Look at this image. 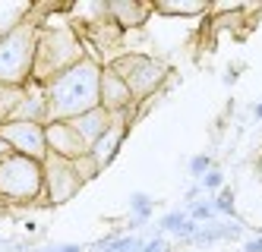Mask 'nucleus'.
Returning <instances> with one entry per match:
<instances>
[{
  "instance_id": "f257e3e1",
  "label": "nucleus",
  "mask_w": 262,
  "mask_h": 252,
  "mask_svg": "<svg viewBox=\"0 0 262 252\" xmlns=\"http://www.w3.org/2000/svg\"><path fill=\"white\" fill-rule=\"evenodd\" d=\"M101 63L82 57L76 66L63 70L45 85L48 123L51 120H76L82 113L101 107Z\"/></svg>"
},
{
  "instance_id": "f03ea898",
  "label": "nucleus",
  "mask_w": 262,
  "mask_h": 252,
  "mask_svg": "<svg viewBox=\"0 0 262 252\" xmlns=\"http://www.w3.org/2000/svg\"><path fill=\"white\" fill-rule=\"evenodd\" d=\"M41 29L23 19L0 32V85H29L35 73V54H38Z\"/></svg>"
},
{
  "instance_id": "7ed1b4c3",
  "label": "nucleus",
  "mask_w": 262,
  "mask_h": 252,
  "mask_svg": "<svg viewBox=\"0 0 262 252\" xmlns=\"http://www.w3.org/2000/svg\"><path fill=\"white\" fill-rule=\"evenodd\" d=\"M82 60V44L76 32L70 29H51L38 35V54H35V73L32 82L48 85L54 76H60L63 70L76 66Z\"/></svg>"
},
{
  "instance_id": "20e7f679",
  "label": "nucleus",
  "mask_w": 262,
  "mask_h": 252,
  "mask_svg": "<svg viewBox=\"0 0 262 252\" xmlns=\"http://www.w3.org/2000/svg\"><path fill=\"white\" fill-rule=\"evenodd\" d=\"M45 196V164L26 158V154H10L0 161V199L32 205Z\"/></svg>"
},
{
  "instance_id": "39448f33",
  "label": "nucleus",
  "mask_w": 262,
  "mask_h": 252,
  "mask_svg": "<svg viewBox=\"0 0 262 252\" xmlns=\"http://www.w3.org/2000/svg\"><path fill=\"white\" fill-rule=\"evenodd\" d=\"M107 66L129 85V91H133L136 101L152 98V95L158 91V85L167 79V73H171L164 60L148 57V54H123V57H117V60H111Z\"/></svg>"
},
{
  "instance_id": "423d86ee",
  "label": "nucleus",
  "mask_w": 262,
  "mask_h": 252,
  "mask_svg": "<svg viewBox=\"0 0 262 252\" xmlns=\"http://www.w3.org/2000/svg\"><path fill=\"white\" fill-rule=\"evenodd\" d=\"M48 123H32V120H7L0 126V139H4L13 154H26L35 161H48V135H45Z\"/></svg>"
},
{
  "instance_id": "0eeeda50",
  "label": "nucleus",
  "mask_w": 262,
  "mask_h": 252,
  "mask_svg": "<svg viewBox=\"0 0 262 252\" xmlns=\"http://www.w3.org/2000/svg\"><path fill=\"white\" fill-rule=\"evenodd\" d=\"M79 186H82V180H79L76 167H73V161L48 154V161H45V192H48V199L54 205H63L79 192Z\"/></svg>"
},
{
  "instance_id": "6e6552de",
  "label": "nucleus",
  "mask_w": 262,
  "mask_h": 252,
  "mask_svg": "<svg viewBox=\"0 0 262 252\" xmlns=\"http://www.w3.org/2000/svg\"><path fill=\"white\" fill-rule=\"evenodd\" d=\"M45 135H48V154H57L63 161H79L89 154V145L70 126V120H51L45 126Z\"/></svg>"
},
{
  "instance_id": "1a4fd4ad",
  "label": "nucleus",
  "mask_w": 262,
  "mask_h": 252,
  "mask_svg": "<svg viewBox=\"0 0 262 252\" xmlns=\"http://www.w3.org/2000/svg\"><path fill=\"white\" fill-rule=\"evenodd\" d=\"M133 104H136V98H133V91H129V85L111 66H104L101 70V107L111 117H120V113H129Z\"/></svg>"
},
{
  "instance_id": "9d476101",
  "label": "nucleus",
  "mask_w": 262,
  "mask_h": 252,
  "mask_svg": "<svg viewBox=\"0 0 262 252\" xmlns=\"http://www.w3.org/2000/svg\"><path fill=\"white\" fill-rule=\"evenodd\" d=\"M126 129H129V113H120V117H114V123H111V129L101 135V139L92 145V158H95V164L104 170L111 161L117 158V151H120V145H123V139H126Z\"/></svg>"
},
{
  "instance_id": "9b49d317",
  "label": "nucleus",
  "mask_w": 262,
  "mask_h": 252,
  "mask_svg": "<svg viewBox=\"0 0 262 252\" xmlns=\"http://www.w3.org/2000/svg\"><path fill=\"white\" fill-rule=\"evenodd\" d=\"M111 123H114V117L104 110V107H95V110H89V113H82V117H76V120H70V126L79 132V139L89 145V151H92V145H95L101 135L111 129Z\"/></svg>"
},
{
  "instance_id": "f8f14e48",
  "label": "nucleus",
  "mask_w": 262,
  "mask_h": 252,
  "mask_svg": "<svg viewBox=\"0 0 262 252\" xmlns=\"http://www.w3.org/2000/svg\"><path fill=\"white\" fill-rule=\"evenodd\" d=\"M155 10L148 4H133V0H114L107 4V19L114 22L117 29H136V26H145V19L152 16Z\"/></svg>"
},
{
  "instance_id": "ddd939ff",
  "label": "nucleus",
  "mask_w": 262,
  "mask_h": 252,
  "mask_svg": "<svg viewBox=\"0 0 262 252\" xmlns=\"http://www.w3.org/2000/svg\"><path fill=\"white\" fill-rule=\"evenodd\" d=\"M129 221H126V227L136 230L142 227V224H148V218H152V211H155V199L148 196V192H142V189H136V192H129Z\"/></svg>"
},
{
  "instance_id": "4468645a",
  "label": "nucleus",
  "mask_w": 262,
  "mask_h": 252,
  "mask_svg": "<svg viewBox=\"0 0 262 252\" xmlns=\"http://www.w3.org/2000/svg\"><path fill=\"white\" fill-rule=\"evenodd\" d=\"M152 10L161 16H202L209 4H202V0H161V4H152Z\"/></svg>"
},
{
  "instance_id": "2eb2a0df",
  "label": "nucleus",
  "mask_w": 262,
  "mask_h": 252,
  "mask_svg": "<svg viewBox=\"0 0 262 252\" xmlns=\"http://www.w3.org/2000/svg\"><path fill=\"white\" fill-rule=\"evenodd\" d=\"M23 98H26V85H0V117H4V123L13 120Z\"/></svg>"
},
{
  "instance_id": "dca6fc26",
  "label": "nucleus",
  "mask_w": 262,
  "mask_h": 252,
  "mask_svg": "<svg viewBox=\"0 0 262 252\" xmlns=\"http://www.w3.org/2000/svg\"><path fill=\"white\" fill-rule=\"evenodd\" d=\"M212 205H215V211L218 215H224L228 221H240V215H237V205H234V189H228L224 186L218 196L212 199Z\"/></svg>"
},
{
  "instance_id": "f3484780",
  "label": "nucleus",
  "mask_w": 262,
  "mask_h": 252,
  "mask_svg": "<svg viewBox=\"0 0 262 252\" xmlns=\"http://www.w3.org/2000/svg\"><path fill=\"white\" fill-rule=\"evenodd\" d=\"M186 218H190V215H186V211H180V208H177V211H167V215L158 218V234H161V237H164V234L174 237L177 230L186 224Z\"/></svg>"
},
{
  "instance_id": "a211bd4d",
  "label": "nucleus",
  "mask_w": 262,
  "mask_h": 252,
  "mask_svg": "<svg viewBox=\"0 0 262 252\" xmlns=\"http://www.w3.org/2000/svg\"><path fill=\"white\" fill-rule=\"evenodd\" d=\"M186 215H190L196 224H212V221L218 218V211H215L212 199H205V202H196V205H190V208H186Z\"/></svg>"
},
{
  "instance_id": "6ab92c4d",
  "label": "nucleus",
  "mask_w": 262,
  "mask_h": 252,
  "mask_svg": "<svg viewBox=\"0 0 262 252\" xmlns=\"http://www.w3.org/2000/svg\"><path fill=\"white\" fill-rule=\"evenodd\" d=\"M215 167V161L209 158V154H193V158H190V164H186V170H190V177L199 183L202 177H205V173H209Z\"/></svg>"
},
{
  "instance_id": "aec40b11",
  "label": "nucleus",
  "mask_w": 262,
  "mask_h": 252,
  "mask_svg": "<svg viewBox=\"0 0 262 252\" xmlns=\"http://www.w3.org/2000/svg\"><path fill=\"white\" fill-rule=\"evenodd\" d=\"M199 186H202V192H215V196H218V192L224 189V173H221L218 167H212V170L199 180Z\"/></svg>"
},
{
  "instance_id": "412c9836",
  "label": "nucleus",
  "mask_w": 262,
  "mask_h": 252,
  "mask_svg": "<svg viewBox=\"0 0 262 252\" xmlns=\"http://www.w3.org/2000/svg\"><path fill=\"white\" fill-rule=\"evenodd\" d=\"M142 252H171V243H167V237H152V240H145Z\"/></svg>"
},
{
  "instance_id": "4be33fe9",
  "label": "nucleus",
  "mask_w": 262,
  "mask_h": 252,
  "mask_svg": "<svg viewBox=\"0 0 262 252\" xmlns=\"http://www.w3.org/2000/svg\"><path fill=\"white\" fill-rule=\"evenodd\" d=\"M240 70H243V63H231L228 70H224V85H234L240 79Z\"/></svg>"
},
{
  "instance_id": "5701e85b",
  "label": "nucleus",
  "mask_w": 262,
  "mask_h": 252,
  "mask_svg": "<svg viewBox=\"0 0 262 252\" xmlns=\"http://www.w3.org/2000/svg\"><path fill=\"white\" fill-rule=\"evenodd\" d=\"M0 249H4V252H26V243L23 240H4V243H0Z\"/></svg>"
},
{
  "instance_id": "b1692460",
  "label": "nucleus",
  "mask_w": 262,
  "mask_h": 252,
  "mask_svg": "<svg viewBox=\"0 0 262 252\" xmlns=\"http://www.w3.org/2000/svg\"><path fill=\"white\" fill-rule=\"evenodd\" d=\"M199 196H202V186H199V183H193L190 189H186V196H183V199H186V208L196 205V202H199Z\"/></svg>"
},
{
  "instance_id": "393cba45",
  "label": "nucleus",
  "mask_w": 262,
  "mask_h": 252,
  "mask_svg": "<svg viewBox=\"0 0 262 252\" xmlns=\"http://www.w3.org/2000/svg\"><path fill=\"white\" fill-rule=\"evenodd\" d=\"M54 252H89V246H82V243H57Z\"/></svg>"
},
{
  "instance_id": "a878e982",
  "label": "nucleus",
  "mask_w": 262,
  "mask_h": 252,
  "mask_svg": "<svg viewBox=\"0 0 262 252\" xmlns=\"http://www.w3.org/2000/svg\"><path fill=\"white\" fill-rule=\"evenodd\" d=\"M243 252H262V240L256 237V240H247L243 243Z\"/></svg>"
},
{
  "instance_id": "bb28decb",
  "label": "nucleus",
  "mask_w": 262,
  "mask_h": 252,
  "mask_svg": "<svg viewBox=\"0 0 262 252\" xmlns=\"http://www.w3.org/2000/svg\"><path fill=\"white\" fill-rule=\"evenodd\" d=\"M10 154H13V148H10L4 139H0V161H4V158H10Z\"/></svg>"
},
{
  "instance_id": "cd10ccee",
  "label": "nucleus",
  "mask_w": 262,
  "mask_h": 252,
  "mask_svg": "<svg viewBox=\"0 0 262 252\" xmlns=\"http://www.w3.org/2000/svg\"><path fill=\"white\" fill-rule=\"evenodd\" d=\"M253 117H256V120H262V98L253 104Z\"/></svg>"
},
{
  "instance_id": "c85d7f7f",
  "label": "nucleus",
  "mask_w": 262,
  "mask_h": 252,
  "mask_svg": "<svg viewBox=\"0 0 262 252\" xmlns=\"http://www.w3.org/2000/svg\"><path fill=\"white\" fill-rule=\"evenodd\" d=\"M32 252H54V246H38V249H32Z\"/></svg>"
},
{
  "instance_id": "c756f323",
  "label": "nucleus",
  "mask_w": 262,
  "mask_h": 252,
  "mask_svg": "<svg viewBox=\"0 0 262 252\" xmlns=\"http://www.w3.org/2000/svg\"><path fill=\"white\" fill-rule=\"evenodd\" d=\"M259 173H262V158H259Z\"/></svg>"
},
{
  "instance_id": "7c9ffc66",
  "label": "nucleus",
  "mask_w": 262,
  "mask_h": 252,
  "mask_svg": "<svg viewBox=\"0 0 262 252\" xmlns=\"http://www.w3.org/2000/svg\"><path fill=\"white\" fill-rule=\"evenodd\" d=\"M0 126H4V117H0Z\"/></svg>"
},
{
  "instance_id": "2f4dec72",
  "label": "nucleus",
  "mask_w": 262,
  "mask_h": 252,
  "mask_svg": "<svg viewBox=\"0 0 262 252\" xmlns=\"http://www.w3.org/2000/svg\"><path fill=\"white\" fill-rule=\"evenodd\" d=\"M186 252H193V249H186Z\"/></svg>"
},
{
  "instance_id": "473e14b6",
  "label": "nucleus",
  "mask_w": 262,
  "mask_h": 252,
  "mask_svg": "<svg viewBox=\"0 0 262 252\" xmlns=\"http://www.w3.org/2000/svg\"><path fill=\"white\" fill-rule=\"evenodd\" d=\"M0 243H4V240H0Z\"/></svg>"
},
{
  "instance_id": "72a5a7b5",
  "label": "nucleus",
  "mask_w": 262,
  "mask_h": 252,
  "mask_svg": "<svg viewBox=\"0 0 262 252\" xmlns=\"http://www.w3.org/2000/svg\"><path fill=\"white\" fill-rule=\"evenodd\" d=\"M259 240H262V237H259Z\"/></svg>"
}]
</instances>
